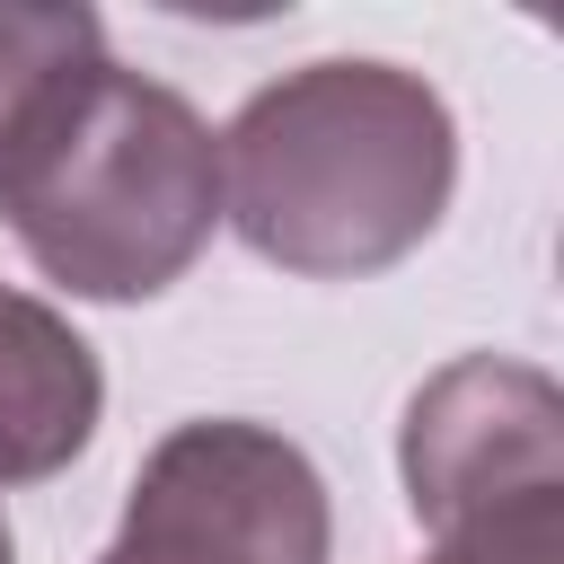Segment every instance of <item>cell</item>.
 I'll return each instance as SVG.
<instances>
[{
    "label": "cell",
    "mask_w": 564,
    "mask_h": 564,
    "mask_svg": "<svg viewBox=\"0 0 564 564\" xmlns=\"http://www.w3.org/2000/svg\"><path fill=\"white\" fill-rule=\"evenodd\" d=\"M458 194V123L423 70L308 62L220 132V220L282 273L361 282L405 264Z\"/></svg>",
    "instance_id": "1"
},
{
    "label": "cell",
    "mask_w": 564,
    "mask_h": 564,
    "mask_svg": "<svg viewBox=\"0 0 564 564\" xmlns=\"http://www.w3.org/2000/svg\"><path fill=\"white\" fill-rule=\"evenodd\" d=\"M0 220L70 300H159L220 229V141L167 79L88 53L0 141Z\"/></svg>",
    "instance_id": "2"
},
{
    "label": "cell",
    "mask_w": 564,
    "mask_h": 564,
    "mask_svg": "<svg viewBox=\"0 0 564 564\" xmlns=\"http://www.w3.org/2000/svg\"><path fill=\"white\" fill-rule=\"evenodd\" d=\"M397 467L432 555H564V397L538 361L467 352L432 370Z\"/></svg>",
    "instance_id": "3"
},
{
    "label": "cell",
    "mask_w": 564,
    "mask_h": 564,
    "mask_svg": "<svg viewBox=\"0 0 564 564\" xmlns=\"http://www.w3.org/2000/svg\"><path fill=\"white\" fill-rule=\"evenodd\" d=\"M335 511L317 458L247 414H194L176 423L106 538L97 564H326Z\"/></svg>",
    "instance_id": "4"
},
{
    "label": "cell",
    "mask_w": 564,
    "mask_h": 564,
    "mask_svg": "<svg viewBox=\"0 0 564 564\" xmlns=\"http://www.w3.org/2000/svg\"><path fill=\"white\" fill-rule=\"evenodd\" d=\"M106 414L97 344L35 291L0 282V485L62 476Z\"/></svg>",
    "instance_id": "5"
},
{
    "label": "cell",
    "mask_w": 564,
    "mask_h": 564,
    "mask_svg": "<svg viewBox=\"0 0 564 564\" xmlns=\"http://www.w3.org/2000/svg\"><path fill=\"white\" fill-rule=\"evenodd\" d=\"M88 53H106V26H97V9H26V0H0V141L18 132V115L70 70V62H88Z\"/></svg>",
    "instance_id": "6"
},
{
    "label": "cell",
    "mask_w": 564,
    "mask_h": 564,
    "mask_svg": "<svg viewBox=\"0 0 564 564\" xmlns=\"http://www.w3.org/2000/svg\"><path fill=\"white\" fill-rule=\"evenodd\" d=\"M432 564H564V555H432Z\"/></svg>",
    "instance_id": "7"
},
{
    "label": "cell",
    "mask_w": 564,
    "mask_h": 564,
    "mask_svg": "<svg viewBox=\"0 0 564 564\" xmlns=\"http://www.w3.org/2000/svg\"><path fill=\"white\" fill-rule=\"evenodd\" d=\"M0 564H18V538H9V511H0Z\"/></svg>",
    "instance_id": "8"
}]
</instances>
